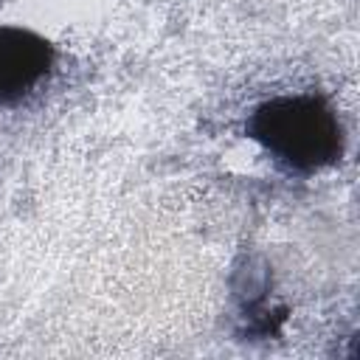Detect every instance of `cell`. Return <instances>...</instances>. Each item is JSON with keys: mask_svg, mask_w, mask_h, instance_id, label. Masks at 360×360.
Listing matches in <instances>:
<instances>
[{"mask_svg": "<svg viewBox=\"0 0 360 360\" xmlns=\"http://www.w3.org/2000/svg\"><path fill=\"white\" fill-rule=\"evenodd\" d=\"M264 138L292 163H318L335 146V127L315 104L287 101L270 110Z\"/></svg>", "mask_w": 360, "mask_h": 360, "instance_id": "obj_1", "label": "cell"}, {"mask_svg": "<svg viewBox=\"0 0 360 360\" xmlns=\"http://www.w3.org/2000/svg\"><path fill=\"white\" fill-rule=\"evenodd\" d=\"M45 68V51L39 42L28 45L22 34L11 39L0 37V101L31 84Z\"/></svg>", "mask_w": 360, "mask_h": 360, "instance_id": "obj_2", "label": "cell"}]
</instances>
